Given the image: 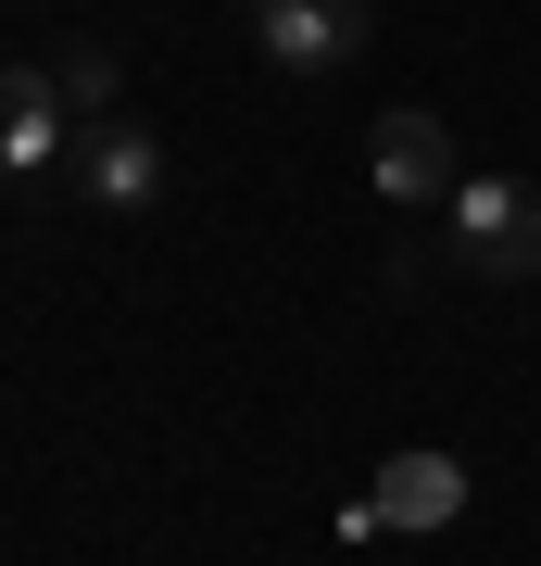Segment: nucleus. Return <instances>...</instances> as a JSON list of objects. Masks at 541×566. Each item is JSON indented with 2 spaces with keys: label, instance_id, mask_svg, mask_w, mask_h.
Segmentation results:
<instances>
[{
  "label": "nucleus",
  "instance_id": "20e7f679",
  "mask_svg": "<svg viewBox=\"0 0 541 566\" xmlns=\"http://www.w3.org/2000/svg\"><path fill=\"white\" fill-rule=\"evenodd\" d=\"M76 164V114H63V76H39V63H0V177H63Z\"/></svg>",
  "mask_w": 541,
  "mask_h": 566
},
{
  "label": "nucleus",
  "instance_id": "39448f33",
  "mask_svg": "<svg viewBox=\"0 0 541 566\" xmlns=\"http://www.w3.org/2000/svg\"><path fill=\"white\" fill-rule=\"evenodd\" d=\"M365 189H378V202H403V214L441 202V189H454V139H441V114H416V102L378 114V139H365Z\"/></svg>",
  "mask_w": 541,
  "mask_h": 566
},
{
  "label": "nucleus",
  "instance_id": "7ed1b4c3",
  "mask_svg": "<svg viewBox=\"0 0 541 566\" xmlns=\"http://www.w3.org/2000/svg\"><path fill=\"white\" fill-rule=\"evenodd\" d=\"M365 0H252V51L278 63V76H341V63L365 51Z\"/></svg>",
  "mask_w": 541,
  "mask_h": 566
},
{
  "label": "nucleus",
  "instance_id": "f257e3e1",
  "mask_svg": "<svg viewBox=\"0 0 541 566\" xmlns=\"http://www.w3.org/2000/svg\"><path fill=\"white\" fill-rule=\"evenodd\" d=\"M454 264L491 277V290H529V277H541V189H529V177L454 189Z\"/></svg>",
  "mask_w": 541,
  "mask_h": 566
},
{
  "label": "nucleus",
  "instance_id": "423d86ee",
  "mask_svg": "<svg viewBox=\"0 0 541 566\" xmlns=\"http://www.w3.org/2000/svg\"><path fill=\"white\" fill-rule=\"evenodd\" d=\"M365 504H378V528H454L466 516V465L454 453H391Z\"/></svg>",
  "mask_w": 541,
  "mask_h": 566
},
{
  "label": "nucleus",
  "instance_id": "0eeeda50",
  "mask_svg": "<svg viewBox=\"0 0 541 566\" xmlns=\"http://www.w3.org/2000/svg\"><path fill=\"white\" fill-rule=\"evenodd\" d=\"M63 114H76V126L114 114V51H63Z\"/></svg>",
  "mask_w": 541,
  "mask_h": 566
},
{
  "label": "nucleus",
  "instance_id": "f03ea898",
  "mask_svg": "<svg viewBox=\"0 0 541 566\" xmlns=\"http://www.w3.org/2000/svg\"><path fill=\"white\" fill-rule=\"evenodd\" d=\"M63 177H76L89 214H152L164 202V139L139 114H101V126H76V164H63Z\"/></svg>",
  "mask_w": 541,
  "mask_h": 566
}]
</instances>
